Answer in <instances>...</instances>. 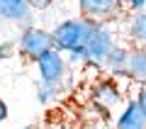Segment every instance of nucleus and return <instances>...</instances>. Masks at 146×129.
<instances>
[{
    "mask_svg": "<svg viewBox=\"0 0 146 129\" xmlns=\"http://www.w3.org/2000/svg\"><path fill=\"white\" fill-rule=\"evenodd\" d=\"M90 27H93V20H66L54 29L51 41L56 44L58 51H71V49L83 47L85 37H88Z\"/></svg>",
    "mask_w": 146,
    "mask_h": 129,
    "instance_id": "f257e3e1",
    "label": "nucleus"
},
{
    "mask_svg": "<svg viewBox=\"0 0 146 129\" xmlns=\"http://www.w3.org/2000/svg\"><path fill=\"white\" fill-rule=\"evenodd\" d=\"M112 47H115V41H112V32H110L102 22H93V27H90L88 37H85V41H83L85 59L93 61V63H100L105 56H107V51Z\"/></svg>",
    "mask_w": 146,
    "mask_h": 129,
    "instance_id": "f03ea898",
    "label": "nucleus"
},
{
    "mask_svg": "<svg viewBox=\"0 0 146 129\" xmlns=\"http://www.w3.org/2000/svg\"><path fill=\"white\" fill-rule=\"evenodd\" d=\"M36 66H39V73H42V83L44 85H58V80L63 78V71H66V63H63V56L58 49H49L42 56L34 59Z\"/></svg>",
    "mask_w": 146,
    "mask_h": 129,
    "instance_id": "7ed1b4c3",
    "label": "nucleus"
},
{
    "mask_svg": "<svg viewBox=\"0 0 146 129\" xmlns=\"http://www.w3.org/2000/svg\"><path fill=\"white\" fill-rule=\"evenodd\" d=\"M51 47H54L51 34L44 32V29H36V27H27V29L22 32V37H20V51L25 54V56H29V59L42 56V54L49 51Z\"/></svg>",
    "mask_w": 146,
    "mask_h": 129,
    "instance_id": "20e7f679",
    "label": "nucleus"
},
{
    "mask_svg": "<svg viewBox=\"0 0 146 129\" xmlns=\"http://www.w3.org/2000/svg\"><path fill=\"white\" fill-rule=\"evenodd\" d=\"M119 0H80V12L85 20L93 22H105L117 12Z\"/></svg>",
    "mask_w": 146,
    "mask_h": 129,
    "instance_id": "39448f33",
    "label": "nucleus"
},
{
    "mask_svg": "<svg viewBox=\"0 0 146 129\" xmlns=\"http://www.w3.org/2000/svg\"><path fill=\"white\" fill-rule=\"evenodd\" d=\"M32 15V7L27 0H0V17L10 22H27Z\"/></svg>",
    "mask_w": 146,
    "mask_h": 129,
    "instance_id": "423d86ee",
    "label": "nucleus"
},
{
    "mask_svg": "<svg viewBox=\"0 0 146 129\" xmlns=\"http://www.w3.org/2000/svg\"><path fill=\"white\" fill-rule=\"evenodd\" d=\"M117 129H146V114L141 112L139 102H129L122 112Z\"/></svg>",
    "mask_w": 146,
    "mask_h": 129,
    "instance_id": "0eeeda50",
    "label": "nucleus"
},
{
    "mask_svg": "<svg viewBox=\"0 0 146 129\" xmlns=\"http://www.w3.org/2000/svg\"><path fill=\"white\" fill-rule=\"evenodd\" d=\"M127 73L134 76L136 80L146 83V51H141V49L127 51Z\"/></svg>",
    "mask_w": 146,
    "mask_h": 129,
    "instance_id": "6e6552de",
    "label": "nucleus"
},
{
    "mask_svg": "<svg viewBox=\"0 0 146 129\" xmlns=\"http://www.w3.org/2000/svg\"><path fill=\"white\" fill-rule=\"evenodd\" d=\"M102 61L107 63L110 73H127V49H122V47H112Z\"/></svg>",
    "mask_w": 146,
    "mask_h": 129,
    "instance_id": "1a4fd4ad",
    "label": "nucleus"
},
{
    "mask_svg": "<svg viewBox=\"0 0 146 129\" xmlns=\"http://www.w3.org/2000/svg\"><path fill=\"white\" fill-rule=\"evenodd\" d=\"M95 100H98L100 105H105V107H112V105L119 100V93H117V88L112 83H102V85L95 88Z\"/></svg>",
    "mask_w": 146,
    "mask_h": 129,
    "instance_id": "9d476101",
    "label": "nucleus"
},
{
    "mask_svg": "<svg viewBox=\"0 0 146 129\" xmlns=\"http://www.w3.org/2000/svg\"><path fill=\"white\" fill-rule=\"evenodd\" d=\"M131 37L139 39L141 44H146V12L134 17V22H131Z\"/></svg>",
    "mask_w": 146,
    "mask_h": 129,
    "instance_id": "9b49d317",
    "label": "nucleus"
},
{
    "mask_svg": "<svg viewBox=\"0 0 146 129\" xmlns=\"http://www.w3.org/2000/svg\"><path fill=\"white\" fill-rule=\"evenodd\" d=\"M54 93H56V85H42V88H39V100H42V102H46Z\"/></svg>",
    "mask_w": 146,
    "mask_h": 129,
    "instance_id": "f8f14e48",
    "label": "nucleus"
},
{
    "mask_svg": "<svg viewBox=\"0 0 146 129\" xmlns=\"http://www.w3.org/2000/svg\"><path fill=\"white\" fill-rule=\"evenodd\" d=\"M27 3H29L32 10H46L51 5V0H27Z\"/></svg>",
    "mask_w": 146,
    "mask_h": 129,
    "instance_id": "ddd939ff",
    "label": "nucleus"
},
{
    "mask_svg": "<svg viewBox=\"0 0 146 129\" xmlns=\"http://www.w3.org/2000/svg\"><path fill=\"white\" fill-rule=\"evenodd\" d=\"M127 5H129L131 10H141V7L146 5V0H127Z\"/></svg>",
    "mask_w": 146,
    "mask_h": 129,
    "instance_id": "4468645a",
    "label": "nucleus"
},
{
    "mask_svg": "<svg viewBox=\"0 0 146 129\" xmlns=\"http://www.w3.org/2000/svg\"><path fill=\"white\" fill-rule=\"evenodd\" d=\"M136 102H139V107H141V112L146 114V85H144V90H141V95H139V100H136Z\"/></svg>",
    "mask_w": 146,
    "mask_h": 129,
    "instance_id": "2eb2a0df",
    "label": "nucleus"
},
{
    "mask_svg": "<svg viewBox=\"0 0 146 129\" xmlns=\"http://www.w3.org/2000/svg\"><path fill=\"white\" fill-rule=\"evenodd\" d=\"M7 119V105L3 102V98H0V122H5Z\"/></svg>",
    "mask_w": 146,
    "mask_h": 129,
    "instance_id": "dca6fc26",
    "label": "nucleus"
},
{
    "mask_svg": "<svg viewBox=\"0 0 146 129\" xmlns=\"http://www.w3.org/2000/svg\"><path fill=\"white\" fill-rule=\"evenodd\" d=\"M3 59H5V47L0 44V61H3Z\"/></svg>",
    "mask_w": 146,
    "mask_h": 129,
    "instance_id": "f3484780",
    "label": "nucleus"
},
{
    "mask_svg": "<svg viewBox=\"0 0 146 129\" xmlns=\"http://www.w3.org/2000/svg\"><path fill=\"white\" fill-rule=\"evenodd\" d=\"M22 129H34V127H22Z\"/></svg>",
    "mask_w": 146,
    "mask_h": 129,
    "instance_id": "a211bd4d",
    "label": "nucleus"
}]
</instances>
